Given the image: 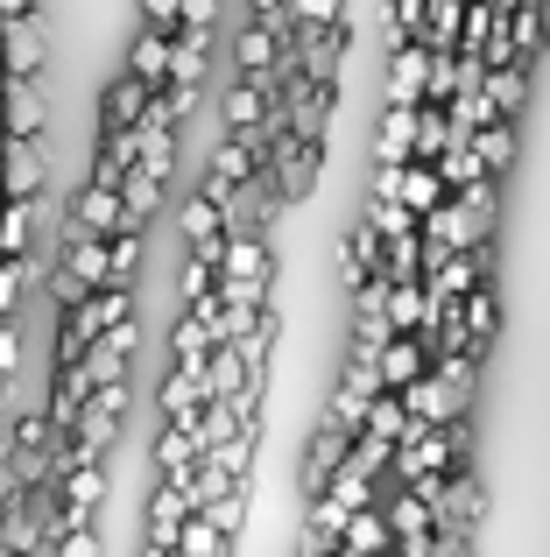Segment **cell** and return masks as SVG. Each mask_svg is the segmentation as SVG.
<instances>
[{
	"label": "cell",
	"instance_id": "1",
	"mask_svg": "<svg viewBox=\"0 0 550 557\" xmlns=\"http://www.w3.org/2000/svg\"><path fill=\"white\" fill-rule=\"evenodd\" d=\"M480 92H487V107H495V113H501V121H509V113H515V107H523V92H529V78H523V64H501V71H487V85H480Z\"/></svg>",
	"mask_w": 550,
	"mask_h": 557
},
{
	"label": "cell",
	"instance_id": "2",
	"mask_svg": "<svg viewBox=\"0 0 550 557\" xmlns=\"http://www.w3.org/2000/svg\"><path fill=\"white\" fill-rule=\"evenodd\" d=\"M473 149H480V163H487V170H509V156H515V135H509V121H487V127H473Z\"/></svg>",
	"mask_w": 550,
	"mask_h": 557
},
{
	"label": "cell",
	"instance_id": "3",
	"mask_svg": "<svg viewBox=\"0 0 550 557\" xmlns=\"http://www.w3.org/2000/svg\"><path fill=\"white\" fill-rule=\"evenodd\" d=\"M402 205H410V212H430V205H438V177H430V170H410V177H402Z\"/></svg>",
	"mask_w": 550,
	"mask_h": 557
},
{
	"label": "cell",
	"instance_id": "4",
	"mask_svg": "<svg viewBox=\"0 0 550 557\" xmlns=\"http://www.w3.org/2000/svg\"><path fill=\"white\" fill-rule=\"evenodd\" d=\"M382 374L388 381H410L416 374V346H388V354H382Z\"/></svg>",
	"mask_w": 550,
	"mask_h": 557
}]
</instances>
